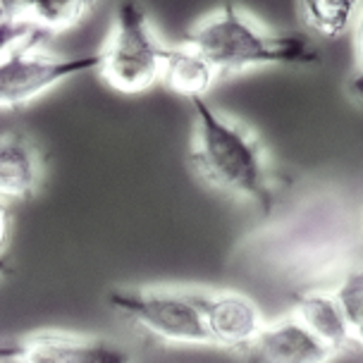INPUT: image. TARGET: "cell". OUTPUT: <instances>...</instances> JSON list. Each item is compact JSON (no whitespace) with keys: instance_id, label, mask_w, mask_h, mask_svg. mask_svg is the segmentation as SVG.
Segmentation results:
<instances>
[{"instance_id":"obj_4","label":"cell","mask_w":363,"mask_h":363,"mask_svg":"<svg viewBox=\"0 0 363 363\" xmlns=\"http://www.w3.org/2000/svg\"><path fill=\"white\" fill-rule=\"evenodd\" d=\"M211 289L179 284H139L110 289L108 303L167 345L213 347L206 303Z\"/></svg>"},{"instance_id":"obj_22","label":"cell","mask_w":363,"mask_h":363,"mask_svg":"<svg viewBox=\"0 0 363 363\" xmlns=\"http://www.w3.org/2000/svg\"><path fill=\"white\" fill-rule=\"evenodd\" d=\"M8 272V261H5V256H0V275H5Z\"/></svg>"},{"instance_id":"obj_15","label":"cell","mask_w":363,"mask_h":363,"mask_svg":"<svg viewBox=\"0 0 363 363\" xmlns=\"http://www.w3.org/2000/svg\"><path fill=\"white\" fill-rule=\"evenodd\" d=\"M36 34H41V29H36L27 19H15V22L3 24V27H0V55H3L5 50H10L12 45L27 41V38Z\"/></svg>"},{"instance_id":"obj_9","label":"cell","mask_w":363,"mask_h":363,"mask_svg":"<svg viewBox=\"0 0 363 363\" xmlns=\"http://www.w3.org/2000/svg\"><path fill=\"white\" fill-rule=\"evenodd\" d=\"M206 323H208L211 345L242 352L256 340L265 325V318L254 299L242 291L211 289L206 303Z\"/></svg>"},{"instance_id":"obj_11","label":"cell","mask_w":363,"mask_h":363,"mask_svg":"<svg viewBox=\"0 0 363 363\" xmlns=\"http://www.w3.org/2000/svg\"><path fill=\"white\" fill-rule=\"evenodd\" d=\"M294 315L335 354L349 352L356 347L354 328L333 289H315L299 294Z\"/></svg>"},{"instance_id":"obj_8","label":"cell","mask_w":363,"mask_h":363,"mask_svg":"<svg viewBox=\"0 0 363 363\" xmlns=\"http://www.w3.org/2000/svg\"><path fill=\"white\" fill-rule=\"evenodd\" d=\"M239 356L244 363H330L337 354L323 345L291 311L270 323L265 320L256 340L242 349Z\"/></svg>"},{"instance_id":"obj_14","label":"cell","mask_w":363,"mask_h":363,"mask_svg":"<svg viewBox=\"0 0 363 363\" xmlns=\"http://www.w3.org/2000/svg\"><path fill=\"white\" fill-rule=\"evenodd\" d=\"M96 0H34L29 22L41 31H60L77 24Z\"/></svg>"},{"instance_id":"obj_13","label":"cell","mask_w":363,"mask_h":363,"mask_svg":"<svg viewBox=\"0 0 363 363\" xmlns=\"http://www.w3.org/2000/svg\"><path fill=\"white\" fill-rule=\"evenodd\" d=\"M363 0H296L303 27L323 38H337L352 31Z\"/></svg>"},{"instance_id":"obj_18","label":"cell","mask_w":363,"mask_h":363,"mask_svg":"<svg viewBox=\"0 0 363 363\" xmlns=\"http://www.w3.org/2000/svg\"><path fill=\"white\" fill-rule=\"evenodd\" d=\"M8 242H10V211H8V203L0 199V256H3Z\"/></svg>"},{"instance_id":"obj_7","label":"cell","mask_w":363,"mask_h":363,"mask_svg":"<svg viewBox=\"0 0 363 363\" xmlns=\"http://www.w3.org/2000/svg\"><path fill=\"white\" fill-rule=\"evenodd\" d=\"M3 356H12L15 363H134L132 352L122 342L69 333L29 335L5 349Z\"/></svg>"},{"instance_id":"obj_19","label":"cell","mask_w":363,"mask_h":363,"mask_svg":"<svg viewBox=\"0 0 363 363\" xmlns=\"http://www.w3.org/2000/svg\"><path fill=\"white\" fill-rule=\"evenodd\" d=\"M31 3H34V0H8V5L12 8V12H15V17L17 19H27V22H29Z\"/></svg>"},{"instance_id":"obj_12","label":"cell","mask_w":363,"mask_h":363,"mask_svg":"<svg viewBox=\"0 0 363 363\" xmlns=\"http://www.w3.org/2000/svg\"><path fill=\"white\" fill-rule=\"evenodd\" d=\"M216 79V69L191 45H186L184 41L179 45H167L163 79L160 82L170 91L184 96V99H196V96L208 94Z\"/></svg>"},{"instance_id":"obj_23","label":"cell","mask_w":363,"mask_h":363,"mask_svg":"<svg viewBox=\"0 0 363 363\" xmlns=\"http://www.w3.org/2000/svg\"><path fill=\"white\" fill-rule=\"evenodd\" d=\"M361 237H363V227H361Z\"/></svg>"},{"instance_id":"obj_10","label":"cell","mask_w":363,"mask_h":363,"mask_svg":"<svg viewBox=\"0 0 363 363\" xmlns=\"http://www.w3.org/2000/svg\"><path fill=\"white\" fill-rule=\"evenodd\" d=\"M43 179V158L34 139L22 132L0 134V199L27 201Z\"/></svg>"},{"instance_id":"obj_21","label":"cell","mask_w":363,"mask_h":363,"mask_svg":"<svg viewBox=\"0 0 363 363\" xmlns=\"http://www.w3.org/2000/svg\"><path fill=\"white\" fill-rule=\"evenodd\" d=\"M354 337H356V347H363V320L354 328Z\"/></svg>"},{"instance_id":"obj_3","label":"cell","mask_w":363,"mask_h":363,"mask_svg":"<svg viewBox=\"0 0 363 363\" xmlns=\"http://www.w3.org/2000/svg\"><path fill=\"white\" fill-rule=\"evenodd\" d=\"M184 43L206 57L220 77L254 67H311L320 62L318 45L303 34H277L235 3H223L186 31Z\"/></svg>"},{"instance_id":"obj_17","label":"cell","mask_w":363,"mask_h":363,"mask_svg":"<svg viewBox=\"0 0 363 363\" xmlns=\"http://www.w3.org/2000/svg\"><path fill=\"white\" fill-rule=\"evenodd\" d=\"M347 91H349V99L363 106V67H354V72L347 82Z\"/></svg>"},{"instance_id":"obj_1","label":"cell","mask_w":363,"mask_h":363,"mask_svg":"<svg viewBox=\"0 0 363 363\" xmlns=\"http://www.w3.org/2000/svg\"><path fill=\"white\" fill-rule=\"evenodd\" d=\"M354 230L337 203L315 201L294 211L280 225L268 227L254 249L272 275L299 287V296L315 289H335L356 268L352 263Z\"/></svg>"},{"instance_id":"obj_6","label":"cell","mask_w":363,"mask_h":363,"mask_svg":"<svg viewBox=\"0 0 363 363\" xmlns=\"http://www.w3.org/2000/svg\"><path fill=\"white\" fill-rule=\"evenodd\" d=\"M101 55H48L36 38L12 45L0 55V108H19L72 77L99 72Z\"/></svg>"},{"instance_id":"obj_5","label":"cell","mask_w":363,"mask_h":363,"mask_svg":"<svg viewBox=\"0 0 363 363\" xmlns=\"http://www.w3.org/2000/svg\"><path fill=\"white\" fill-rule=\"evenodd\" d=\"M165 53L167 45L155 34L146 10L136 0H122L99 53V74L120 94H144L163 79Z\"/></svg>"},{"instance_id":"obj_2","label":"cell","mask_w":363,"mask_h":363,"mask_svg":"<svg viewBox=\"0 0 363 363\" xmlns=\"http://www.w3.org/2000/svg\"><path fill=\"white\" fill-rule=\"evenodd\" d=\"M189 103L194 110L189 163L196 177L223 196L270 213L277 182L261 136L246 122L213 108L206 96Z\"/></svg>"},{"instance_id":"obj_16","label":"cell","mask_w":363,"mask_h":363,"mask_svg":"<svg viewBox=\"0 0 363 363\" xmlns=\"http://www.w3.org/2000/svg\"><path fill=\"white\" fill-rule=\"evenodd\" d=\"M352 31H354V60H356L354 67H363V8L359 12V17H356Z\"/></svg>"},{"instance_id":"obj_20","label":"cell","mask_w":363,"mask_h":363,"mask_svg":"<svg viewBox=\"0 0 363 363\" xmlns=\"http://www.w3.org/2000/svg\"><path fill=\"white\" fill-rule=\"evenodd\" d=\"M15 12H12V8L8 5V0H0V27L8 22H15Z\"/></svg>"}]
</instances>
